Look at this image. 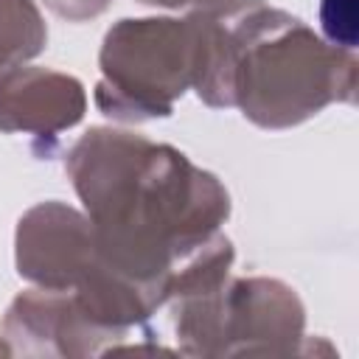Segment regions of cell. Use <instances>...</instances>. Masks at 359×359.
<instances>
[{
  "mask_svg": "<svg viewBox=\"0 0 359 359\" xmlns=\"http://www.w3.org/2000/svg\"><path fill=\"white\" fill-rule=\"evenodd\" d=\"M65 174L101 258L168 303V280L230 219L224 182L168 143L93 126L65 154Z\"/></svg>",
  "mask_w": 359,
  "mask_h": 359,
  "instance_id": "obj_1",
  "label": "cell"
},
{
  "mask_svg": "<svg viewBox=\"0 0 359 359\" xmlns=\"http://www.w3.org/2000/svg\"><path fill=\"white\" fill-rule=\"evenodd\" d=\"M233 107L261 129H292L331 104L356 101V53L334 48L300 17L244 0L233 20Z\"/></svg>",
  "mask_w": 359,
  "mask_h": 359,
  "instance_id": "obj_2",
  "label": "cell"
},
{
  "mask_svg": "<svg viewBox=\"0 0 359 359\" xmlns=\"http://www.w3.org/2000/svg\"><path fill=\"white\" fill-rule=\"evenodd\" d=\"M174 303L177 348L185 356H297L311 353L306 306L266 275L227 278Z\"/></svg>",
  "mask_w": 359,
  "mask_h": 359,
  "instance_id": "obj_3",
  "label": "cell"
},
{
  "mask_svg": "<svg viewBox=\"0 0 359 359\" xmlns=\"http://www.w3.org/2000/svg\"><path fill=\"white\" fill-rule=\"evenodd\" d=\"M95 107L118 123L168 118L194 90L196 31L188 17L118 20L98 50Z\"/></svg>",
  "mask_w": 359,
  "mask_h": 359,
  "instance_id": "obj_4",
  "label": "cell"
},
{
  "mask_svg": "<svg viewBox=\"0 0 359 359\" xmlns=\"http://www.w3.org/2000/svg\"><path fill=\"white\" fill-rule=\"evenodd\" d=\"M17 275L31 286L73 292L101 264L95 233L84 210L48 199L28 208L14 230Z\"/></svg>",
  "mask_w": 359,
  "mask_h": 359,
  "instance_id": "obj_5",
  "label": "cell"
},
{
  "mask_svg": "<svg viewBox=\"0 0 359 359\" xmlns=\"http://www.w3.org/2000/svg\"><path fill=\"white\" fill-rule=\"evenodd\" d=\"M3 337L22 356H104L123 339L101 328L70 292L31 286L3 314Z\"/></svg>",
  "mask_w": 359,
  "mask_h": 359,
  "instance_id": "obj_6",
  "label": "cell"
},
{
  "mask_svg": "<svg viewBox=\"0 0 359 359\" xmlns=\"http://www.w3.org/2000/svg\"><path fill=\"white\" fill-rule=\"evenodd\" d=\"M84 84L62 70L28 62L0 65V132L56 137L84 121Z\"/></svg>",
  "mask_w": 359,
  "mask_h": 359,
  "instance_id": "obj_7",
  "label": "cell"
},
{
  "mask_svg": "<svg viewBox=\"0 0 359 359\" xmlns=\"http://www.w3.org/2000/svg\"><path fill=\"white\" fill-rule=\"evenodd\" d=\"M48 45V25L36 0H0V65L36 59Z\"/></svg>",
  "mask_w": 359,
  "mask_h": 359,
  "instance_id": "obj_8",
  "label": "cell"
},
{
  "mask_svg": "<svg viewBox=\"0 0 359 359\" xmlns=\"http://www.w3.org/2000/svg\"><path fill=\"white\" fill-rule=\"evenodd\" d=\"M320 28L325 42L356 53V42H359L356 0H320Z\"/></svg>",
  "mask_w": 359,
  "mask_h": 359,
  "instance_id": "obj_9",
  "label": "cell"
},
{
  "mask_svg": "<svg viewBox=\"0 0 359 359\" xmlns=\"http://www.w3.org/2000/svg\"><path fill=\"white\" fill-rule=\"evenodd\" d=\"M45 8H50L56 17L67 20V22H87L101 17L104 11H109L112 0H42Z\"/></svg>",
  "mask_w": 359,
  "mask_h": 359,
  "instance_id": "obj_10",
  "label": "cell"
},
{
  "mask_svg": "<svg viewBox=\"0 0 359 359\" xmlns=\"http://www.w3.org/2000/svg\"><path fill=\"white\" fill-rule=\"evenodd\" d=\"M143 6H157V8H196V6H205L210 0H137Z\"/></svg>",
  "mask_w": 359,
  "mask_h": 359,
  "instance_id": "obj_11",
  "label": "cell"
},
{
  "mask_svg": "<svg viewBox=\"0 0 359 359\" xmlns=\"http://www.w3.org/2000/svg\"><path fill=\"white\" fill-rule=\"evenodd\" d=\"M0 356H14V353H11V345H8L6 337H3V331H0Z\"/></svg>",
  "mask_w": 359,
  "mask_h": 359,
  "instance_id": "obj_12",
  "label": "cell"
}]
</instances>
